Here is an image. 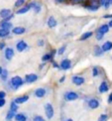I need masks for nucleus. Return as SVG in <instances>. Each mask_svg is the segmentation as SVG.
<instances>
[{"instance_id":"obj_1","label":"nucleus","mask_w":112,"mask_h":121,"mask_svg":"<svg viewBox=\"0 0 112 121\" xmlns=\"http://www.w3.org/2000/svg\"><path fill=\"white\" fill-rule=\"evenodd\" d=\"M10 83L13 86L14 89H17L18 87H20L21 85L24 84V80L21 77H19V75H16V77H13L10 80Z\"/></svg>"},{"instance_id":"obj_2","label":"nucleus","mask_w":112,"mask_h":121,"mask_svg":"<svg viewBox=\"0 0 112 121\" xmlns=\"http://www.w3.org/2000/svg\"><path fill=\"white\" fill-rule=\"evenodd\" d=\"M45 113H46V116H47L48 119H52L55 111H54V107L51 103H47L45 105Z\"/></svg>"},{"instance_id":"obj_3","label":"nucleus","mask_w":112,"mask_h":121,"mask_svg":"<svg viewBox=\"0 0 112 121\" xmlns=\"http://www.w3.org/2000/svg\"><path fill=\"white\" fill-rule=\"evenodd\" d=\"M65 98L68 101H73V100H76L78 98V94L74 91H68L65 94Z\"/></svg>"},{"instance_id":"obj_4","label":"nucleus","mask_w":112,"mask_h":121,"mask_svg":"<svg viewBox=\"0 0 112 121\" xmlns=\"http://www.w3.org/2000/svg\"><path fill=\"white\" fill-rule=\"evenodd\" d=\"M37 80H38V75L35 73H29V74H26V77H25V82L28 83H33L35 82H37Z\"/></svg>"},{"instance_id":"obj_5","label":"nucleus","mask_w":112,"mask_h":121,"mask_svg":"<svg viewBox=\"0 0 112 121\" xmlns=\"http://www.w3.org/2000/svg\"><path fill=\"white\" fill-rule=\"evenodd\" d=\"M60 69H64V70H68L70 69V67H72V62L69 60V59H65L62 60V63H60Z\"/></svg>"},{"instance_id":"obj_6","label":"nucleus","mask_w":112,"mask_h":121,"mask_svg":"<svg viewBox=\"0 0 112 121\" xmlns=\"http://www.w3.org/2000/svg\"><path fill=\"white\" fill-rule=\"evenodd\" d=\"M27 48H28V45H27V43L25 42V41H23V40L19 41V42L16 44V49H17L18 52H24Z\"/></svg>"},{"instance_id":"obj_7","label":"nucleus","mask_w":112,"mask_h":121,"mask_svg":"<svg viewBox=\"0 0 112 121\" xmlns=\"http://www.w3.org/2000/svg\"><path fill=\"white\" fill-rule=\"evenodd\" d=\"M4 56H5V59L8 60H12V58L14 57V50L12 48H6L5 49Z\"/></svg>"},{"instance_id":"obj_8","label":"nucleus","mask_w":112,"mask_h":121,"mask_svg":"<svg viewBox=\"0 0 112 121\" xmlns=\"http://www.w3.org/2000/svg\"><path fill=\"white\" fill-rule=\"evenodd\" d=\"M35 96L36 97H38V98H42V97H44L46 94H47V91H46V89L45 88H43V87H39V88H37L36 90H35Z\"/></svg>"},{"instance_id":"obj_9","label":"nucleus","mask_w":112,"mask_h":121,"mask_svg":"<svg viewBox=\"0 0 112 121\" xmlns=\"http://www.w3.org/2000/svg\"><path fill=\"white\" fill-rule=\"evenodd\" d=\"M73 82L75 85L79 86V85L84 83V78L83 77H79V75H74V77H73Z\"/></svg>"},{"instance_id":"obj_10","label":"nucleus","mask_w":112,"mask_h":121,"mask_svg":"<svg viewBox=\"0 0 112 121\" xmlns=\"http://www.w3.org/2000/svg\"><path fill=\"white\" fill-rule=\"evenodd\" d=\"M83 6H84V8H85V9L89 10V11L95 12V11H97V10L99 9L100 5H98V4H89V3H86V4H84V5H83Z\"/></svg>"},{"instance_id":"obj_11","label":"nucleus","mask_w":112,"mask_h":121,"mask_svg":"<svg viewBox=\"0 0 112 121\" xmlns=\"http://www.w3.org/2000/svg\"><path fill=\"white\" fill-rule=\"evenodd\" d=\"M87 104H88L89 108H91V109H96V108L99 106V101H98L97 99L92 98V99H89V100H88Z\"/></svg>"},{"instance_id":"obj_12","label":"nucleus","mask_w":112,"mask_h":121,"mask_svg":"<svg viewBox=\"0 0 112 121\" xmlns=\"http://www.w3.org/2000/svg\"><path fill=\"white\" fill-rule=\"evenodd\" d=\"M30 6H31L32 9H34L35 13H40L41 10H42V7H41V4L36 2V1H33V2H30Z\"/></svg>"},{"instance_id":"obj_13","label":"nucleus","mask_w":112,"mask_h":121,"mask_svg":"<svg viewBox=\"0 0 112 121\" xmlns=\"http://www.w3.org/2000/svg\"><path fill=\"white\" fill-rule=\"evenodd\" d=\"M30 9H31V6H30V4L24 5V6H22L21 8H19V9L17 10V11H16V14H18V15L25 14V13H27Z\"/></svg>"},{"instance_id":"obj_14","label":"nucleus","mask_w":112,"mask_h":121,"mask_svg":"<svg viewBox=\"0 0 112 121\" xmlns=\"http://www.w3.org/2000/svg\"><path fill=\"white\" fill-rule=\"evenodd\" d=\"M25 32H26V29H25L24 27L18 26V27H14L12 29V33L14 35H23Z\"/></svg>"},{"instance_id":"obj_15","label":"nucleus","mask_w":112,"mask_h":121,"mask_svg":"<svg viewBox=\"0 0 112 121\" xmlns=\"http://www.w3.org/2000/svg\"><path fill=\"white\" fill-rule=\"evenodd\" d=\"M109 25L108 24H103V25H101V26L97 29V32L98 33H101V34H106V33H108L109 32Z\"/></svg>"},{"instance_id":"obj_16","label":"nucleus","mask_w":112,"mask_h":121,"mask_svg":"<svg viewBox=\"0 0 112 121\" xmlns=\"http://www.w3.org/2000/svg\"><path fill=\"white\" fill-rule=\"evenodd\" d=\"M109 90V85L107 84L106 82H102L99 85V92L101 93H104V92H107Z\"/></svg>"},{"instance_id":"obj_17","label":"nucleus","mask_w":112,"mask_h":121,"mask_svg":"<svg viewBox=\"0 0 112 121\" xmlns=\"http://www.w3.org/2000/svg\"><path fill=\"white\" fill-rule=\"evenodd\" d=\"M47 24H48V26L50 28H55L56 26H57V20H56V18L54 16H50L49 19H48V21H47Z\"/></svg>"},{"instance_id":"obj_18","label":"nucleus","mask_w":112,"mask_h":121,"mask_svg":"<svg viewBox=\"0 0 112 121\" xmlns=\"http://www.w3.org/2000/svg\"><path fill=\"white\" fill-rule=\"evenodd\" d=\"M12 27H13V25H12V23L10 21H5V20H2V21L0 22V28L10 30Z\"/></svg>"},{"instance_id":"obj_19","label":"nucleus","mask_w":112,"mask_h":121,"mask_svg":"<svg viewBox=\"0 0 112 121\" xmlns=\"http://www.w3.org/2000/svg\"><path fill=\"white\" fill-rule=\"evenodd\" d=\"M28 99H29V96H28V95H22V96L16 97L14 101L16 102L17 104H22V103H24V102H26Z\"/></svg>"},{"instance_id":"obj_20","label":"nucleus","mask_w":112,"mask_h":121,"mask_svg":"<svg viewBox=\"0 0 112 121\" xmlns=\"http://www.w3.org/2000/svg\"><path fill=\"white\" fill-rule=\"evenodd\" d=\"M11 14L12 13H11V10L10 9H2V10H0V17H1L2 19H5Z\"/></svg>"},{"instance_id":"obj_21","label":"nucleus","mask_w":112,"mask_h":121,"mask_svg":"<svg viewBox=\"0 0 112 121\" xmlns=\"http://www.w3.org/2000/svg\"><path fill=\"white\" fill-rule=\"evenodd\" d=\"M103 50H102V48H101L100 46H96L94 47V56H96V57H101L103 55Z\"/></svg>"},{"instance_id":"obj_22","label":"nucleus","mask_w":112,"mask_h":121,"mask_svg":"<svg viewBox=\"0 0 112 121\" xmlns=\"http://www.w3.org/2000/svg\"><path fill=\"white\" fill-rule=\"evenodd\" d=\"M101 48H102L103 52H108V51H110V50L112 49V42H110V41L105 42V43L102 45V46H101Z\"/></svg>"},{"instance_id":"obj_23","label":"nucleus","mask_w":112,"mask_h":121,"mask_svg":"<svg viewBox=\"0 0 112 121\" xmlns=\"http://www.w3.org/2000/svg\"><path fill=\"white\" fill-rule=\"evenodd\" d=\"M14 118L16 121H27V116L23 113H17Z\"/></svg>"},{"instance_id":"obj_24","label":"nucleus","mask_w":112,"mask_h":121,"mask_svg":"<svg viewBox=\"0 0 112 121\" xmlns=\"http://www.w3.org/2000/svg\"><path fill=\"white\" fill-rule=\"evenodd\" d=\"M93 35V33L92 32H90V31H88V32H85V33H83L82 35L80 36V41H85V40H87V39H89L91 36Z\"/></svg>"},{"instance_id":"obj_25","label":"nucleus","mask_w":112,"mask_h":121,"mask_svg":"<svg viewBox=\"0 0 112 121\" xmlns=\"http://www.w3.org/2000/svg\"><path fill=\"white\" fill-rule=\"evenodd\" d=\"M9 34H10V30L0 28V38H6L9 36Z\"/></svg>"},{"instance_id":"obj_26","label":"nucleus","mask_w":112,"mask_h":121,"mask_svg":"<svg viewBox=\"0 0 112 121\" xmlns=\"http://www.w3.org/2000/svg\"><path fill=\"white\" fill-rule=\"evenodd\" d=\"M100 1V5L103 6L105 9H108L111 5V0H99Z\"/></svg>"},{"instance_id":"obj_27","label":"nucleus","mask_w":112,"mask_h":121,"mask_svg":"<svg viewBox=\"0 0 112 121\" xmlns=\"http://www.w3.org/2000/svg\"><path fill=\"white\" fill-rule=\"evenodd\" d=\"M15 115H16V112L12 111V110H9L8 113H7V115H6V120H7V121H11V120L15 117Z\"/></svg>"},{"instance_id":"obj_28","label":"nucleus","mask_w":112,"mask_h":121,"mask_svg":"<svg viewBox=\"0 0 112 121\" xmlns=\"http://www.w3.org/2000/svg\"><path fill=\"white\" fill-rule=\"evenodd\" d=\"M52 58H53V55L51 53H48V54H45L42 57V60L44 63H46V62H49V60H52Z\"/></svg>"},{"instance_id":"obj_29","label":"nucleus","mask_w":112,"mask_h":121,"mask_svg":"<svg viewBox=\"0 0 112 121\" xmlns=\"http://www.w3.org/2000/svg\"><path fill=\"white\" fill-rule=\"evenodd\" d=\"M25 2H26V0H16V2H15L14 6L16 8H21L22 6H24Z\"/></svg>"},{"instance_id":"obj_30","label":"nucleus","mask_w":112,"mask_h":121,"mask_svg":"<svg viewBox=\"0 0 112 121\" xmlns=\"http://www.w3.org/2000/svg\"><path fill=\"white\" fill-rule=\"evenodd\" d=\"M0 78H1V79L3 80V82H5V80H7L8 78V70L3 69V72L1 73V75H0Z\"/></svg>"},{"instance_id":"obj_31","label":"nucleus","mask_w":112,"mask_h":121,"mask_svg":"<svg viewBox=\"0 0 112 121\" xmlns=\"http://www.w3.org/2000/svg\"><path fill=\"white\" fill-rule=\"evenodd\" d=\"M10 110H12V111H14V112H17V110H18V104L15 102L14 100L10 103Z\"/></svg>"},{"instance_id":"obj_32","label":"nucleus","mask_w":112,"mask_h":121,"mask_svg":"<svg viewBox=\"0 0 112 121\" xmlns=\"http://www.w3.org/2000/svg\"><path fill=\"white\" fill-rule=\"evenodd\" d=\"M86 0H69L70 4H83Z\"/></svg>"},{"instance_id":"obj_33","label":"nucleus","mask_w":112,"mask_h":121,"mask_svg":"<svg viewBox=\"0 0 112 121\" xmlns=\"http://www.w3.org/2000/svg\"><path fill=\"white\" fill-rule=\"evenodd\" d=\"M65 49H67V46H63V47H60L59 49V51H58L59 56H62V55H64V53L65 52Z\"/></svg>"},{"instance_id":"obj_34","label":"nucleus","mask_w":112,"mask_h":121,"mask_svg":"<svg viewBox=\"0 0 112 121\" xmlns=\"http://www.w3.org/2000/svg\"><path fill=\"white\" fill-rule=\"evenodd\" d=\"M95 37H96V40H98V41H101V40H102V39L104 38V34H101V33L96 32Z\"/></svg>"},{"instance_id":"obj_35","label":"nucleus","mask_w":112,"mask_h":121,"mask_svg":"<svg viewBox=\"0 0 112 121\" xmlns=\"http://www.w3.org/2000/svg\"><path fill=\"white\" fill-rule=\"evenodd\" d=\"M107 119H108L107 115H106V114H101L99 119H98V121H107Z\"/></svg>"},{"instance_id":"obj_36","label":"nucleus","mask_w":112,"mask_h":121,"mask_svg":"<svg viewBox=\"0 0 112 121\" xmlns=\"http://www.w3.org/2000/svg\"><path fill=\"white\" fill-rule=\"evenodd\" d=\"M33 121H46V120L42 116H40V115H36V116H34Z\"/></svg>"},{"instance_id":"obj_37","label":"nucleus","mask_w":112,"mask_h":121,"mask_svg":"<svg viewBox=\"0 0 112 121\" xmlns=\"http://www.w3.org/2000/svg\"><path fill=\"white\" fill-rule=\"evenodd\" d=\"M92 75H93V77H97V75H98V69L97 68H93V69H92Z\"/></svg>"},{"instance_id":"obj_38","label":"nucleus","mask_w":112,"mask_h":121,"mask_svg":"<svg viewBox=\"0 0 112 121\" xmlns=\"http://www.w3.org/2000/svg\"><path fill=\"white\" fill-rule=\"evenodd\" d=\"M5 103H6V101H5V99H4V98H0V107L4 106Z\"/></svg>"},{"instance_id":"obj_39","label":"nucleus","mask_w":112,"mask_h":121,"mask_svg":"<svg viewBox=\"0 0 112 121\" xmlns=\"http://www.w3.org/2000/svg\"><path fill=\"white\" fill-rule=\"evenodd\" d=\"M44 40H39V41L37 42V45H38V46H40V47H43L44 46Z\"/></svg>"},{"instance_id":"obj_40","label":"nucleus","mask_w":112,"mask_h":121,"mask_svg":"<svg viewBox=\"0 0 112 121\" xmlns=\"http://www.w3.org/2000/svg\"><path fill=\"white\" fill-rule=\"evenodd\" d=\"M13 18V14H11V15H9L8 17H6L5 19H3V20H5V21H10V20H11Z\"/></svg>"},{"instance_id":"obj_41","label":"nucleus","mask_w":112,"mask_h":121,"mask_svg":"<svg viewBox=\"0 0 112 121\" xmlns=\"http://www.w3.org/2000/svg\"><path fill=\"white\" fill-rule=\"evenodd\" d=\"M5 96H6V93H5V91H0V98H4Z\"/></svg>"},{"instance_id":"obj_42","label":"nucleus","mask_w":112,"mask_h":121,"mask_svg":"<svg viewBox=\"0 0 112 121\" xmlns=\"http://www.w3.org/2000/svg\"><path fill=\"white\" fill-rule=\"evenodd\" d=\"M5 46H6V45H5L4 42H0V50H3L5 48Z\"/></svg>"},{"instance_id":"obj_43","label":"nucleus","mask_w":112,"mask_h":121,"mask_svg":"<svg viewBox=\"0 0 112 121\" xmlns=\"http://www.w3.org/2000/svg\"><path fill=\"white\" fill-rule=\"evenodd\" d=\"M108 103H112V92L109 94V96H108Z\"/></svg>"},{"instance_id":"obj_44","label":"nucleus","mask_w":112,"mask_h":121,"mask_svg":"<svg viewBox=\"0 0 112 121\" xmlns=\"http://www.w3.org/2000/svg\"><path fill=\"white\" fill-rule=\"evenodd\" d=\"M53 67H54V68H59L60 65H59L57 63H56V62H53Z\"/></svg>"},{"instance_id":"obj_45","label":"nucleus","mask_w":112,"mask_h":121,"mask_svg":"<svg viewBox=\"0 0 112 121\" xmlns=\"http://www.w3.org/2000/svg\"><path fill=\"white\" fill-rule=\"evenodd\" d=\"M65 1H68V0H56V2H58V3H64Z\"/></svg>"},{"instance_id":"obj_46","label":"nucleus","mask_w":112,"mask_h":121,"mask_svg":"<svg viewBox=\"0 0 112 121\" xmlns=\"http://www.w3.org/2000/svg\"><path fill=\"white\" fill-rule=\"evenodd\" d=\"M65 77L64 75V77L60 78V82H65Z\"/></svg>"},{"instance_id":"obj_47","label":"nucleus","mask_w":112,"mask_h":121,"mask_svg":"<svg viewBox=\"0 0 112 121\" xmlns=\"http://www.w3.org/2000/svg\"><path fill=\"white\" fill-rule=\"evenodd\" d=\"M108 25H109V27H110V28L112 27V19H111V20H110V21H109V23H108Z\"/></svg>"},{"instance_id":"obj_48","label":"nucleus","mask_w":112,"mask_h":121,"mask_svg":"<svg viewBox=\"0 0 112 121\" xmlns=\"http://www.w3.org/2000/svg\"><path fill=\"white\" fill-rule=\"evenodd\" d=\"M2 72H3V69L0 67V75H1V73H2Z\"/></svg>"},{"instance_id":"obj_49","label":"nucleus","mask_w":112,"mask_h":121,"mask_svg":"<svg viewBox=\"0 0 112 121\" xmlns=\"http://www.w3.org/2000/svg\"><path fill=\"white\" fill-rule=\"evenodd\" d=\"M65 121H73V119H68V120H65Z\"/></svg>"},{"instance_id":"obj_50","label":"nucleus","mask_w":112,"mask_h":121,"mask_svg":"<svg viewBox=\"0 0 112 121\" xmlns=\"http://www.w3.org/2000/svg\"><path fill=\"white\" fill-rule=\"evenodd\" d=\"M111 5H112V0H111Z\"/></svg>"}]
</instances>
